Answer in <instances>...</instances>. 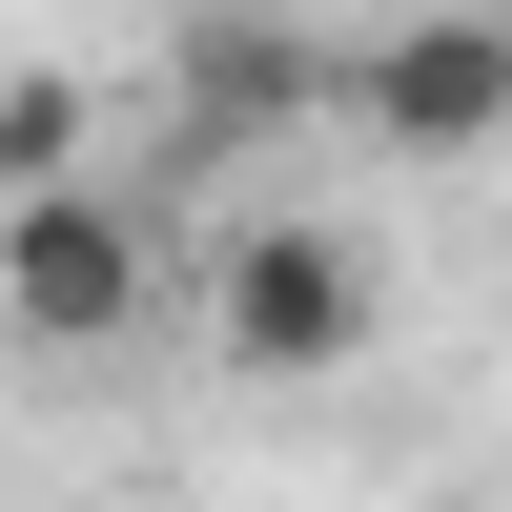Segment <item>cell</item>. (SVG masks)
<instances>
[{
  "label": "cell",
  "mask_w": 512,
  "mask_h": 512,
  "mask_svg": "<svg viewBox=\"0 0 512 512\" xmlns=\"http://www.w3.org/2000/svg\"><path fill=\"white\" fill-rule=\"evenodd\" d=\"M369 328H390V287H369L349 226H226V267H205V349H226V390H328Z\"/></svg>",
  "instance_id": "1"
},
{
  "label": "cell",
  "mask_w": 512,
  "mask_h": 512,
  "mask_svg": "<svg viewBox=\"0 0 512 512\" xmlns=\"http://www.w3.org/2000/svg\"><path fill=\"white\" fill-rule=\"evenodd\" d=\"M144 287H164V246H144V205H123V185L0 205V349H123Z\"/></svg>",
  "instance_id": "2"
},
{
  "label": "cell",
  "mask_w": 512,
  "mask_h": 512,
  "mask_svg": "<svg viewBox=\"0 0 512 512\" xmlns=\"http://www.w3.org/2000/svg\"><path fill=\"white\" fill-rule=\"evenodd\" d=\"M328 103H349L390 164H472V144H512V0H431V21H390Z\"/></svg>",
  "instance_id": "3"
},
{
  "label": "cell",
  "mask_w": 512,
  "mask_h": 512,
  "mask_svg": "<svg viewBox=\"0 0 512 512\" xmlns=\"http://www.w3.org/2000/svg\"><path fill=\"white\" fill-rule=\"evenodd\" d=\"M287 103H328L287 21H205V41H185V144H267Z\"/></svg>",
  "instance_id": "4"
},
{
  "label": "cell",
  "mask_w": 512,
  "mask_h": 512,
  "mask_svg": "<svg viewBox=\"0 0 512 512\" xmlns=\"http://www.w3.org/2000/svg\"><path fill=\"white\" fill-rule=\"evenodd\" d=\"M41 185H82V82H62V62L0 82V205H41Z\"/></svg>",
  "instance_id": "5"
}]
</instances>
